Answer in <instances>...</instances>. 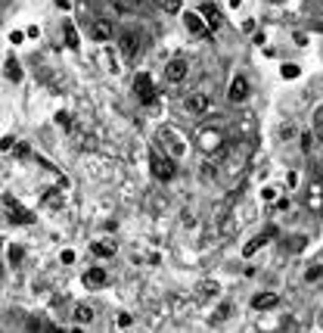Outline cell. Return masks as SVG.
Instances as JSON below:
<instances>
[{
	"label": "cell",
	"instance_id": "obj_27",
	"mask_svg": "<svg viewBox=\"0 0 323 333\" xmlns=\"http://www.w3.org/2000/svg\"><path fill=\"white\" fill-rule=\"evenodd\" d=\"M22 259V249H19V246H13V249H10V262H19Z\"/></svg>",
	"mask_w": 323,
	"mask_h": 333
},
{
	"label": "cell",
	"instance_id": "obj_19",
	"mask_svg": "<svg viewBox=\"0 0 323 333\" xmlns=\"http://www.w3.org/2000/svg\"><path fill=\"white\" fill-rule=\"evenodd\" d=\"M65 47H72V50H78V35H75V28H72V22H65Z\"/></svg>",
	"mask_w": 323,
	"mask_h": 333
},
{
	"label": "cell",
	"instance_id": "obj_15",
	"mask_svg": "<svg viewBox=\"0 0 323 333\" xmlns=\"http://www.w3.org/2000/svg\"><path fill=\"white\" fill-rule=\"evenodd\" d=\"M93 38H97V41H109V38H112L109 25L106 22H93Z\"/></svg>",
	"mask_w": 323,
	"mask_h": 333
},
{
	"label": "cell",
	"instance_id": "obj_9",
	"mask_svg": "<svg viewBox=\"0 0 323 333\" xmlns=\"http://www.w3.org/2000/svg\"><path fill=\"white\" fill-rule=\"evenodd\" d=\"M183 22H186V28H190V31H193V35H202V38H211V35H208V31H205V28H202V19H199V16H196V13H183Z\"/></svg>",
	"mask_w": 323,
	"mask_h": 333
},
{
	"label": "cell",
	"instance_id": "obj_11",
	"mask_svg": "<svg viewBox=\"0 0 323 333\" xmlns=\"http://www.w3.org/2000/svg\"><path fill=\"white\" fill-rule=\"evenodd\" d=\"M90 249H93V255H100V259H112V255H115V243H93Z\"/></svg>",
	"mask_w": 323,
	"mask_h": 333
},
{
	"label": "cell",
	"instance_id": "obj_30",
	"mask_svg": "<svg viewBox=\"0 0 323 333\" xmlns=\"http://www.w3.org/2000/svg\"><path fill=\"white\" fill-rule=\"evenodd\" d=\"M240 3H242V0H230V6H233V10H240Z\"/></svg>",
	"mask_w": 323,
	"mask_h": 333
},
{
	"label": "cell",
	"instance_id": "obj_25",
	"mask_svg": "<svg viewBox=\"0 0 323 333\" xmlns=\"http://www.w3.org/2000/svg\"><path fill=\"white\" fill-rule=\"evenodd\" d=\"M202 293H205V296L211 293V296H215V293H218V284H202Z\"/></svg>",
	"mask_w": 323,
	"mask_h": 333
},
{
	"label": "cell",
	"instance_id": "obj_13",
	"mask_svg": "<svg viewBox=\"0 0 323 333\" xmlns=\"http://www.w3.org/2000/svg\"><path fill=\"white\" fill-rule=\"evenodd\" d=\"M137 47H140V41L134 38V35H121V50H124L127 56H134V53H137Z\"/></svg>",
	"mask_w": 323,
	"mask_h": 333
},
{
	"label": "cell",
	"instance_id": "obj_5",
	"mask_svg": "<svg viewBox=\"0 0 323 333\" xmlns=\"http://www.w3.org/2000/svg\"><path fill=\"white\" fill-rule=\"evenodd\" d=\"M280 305V299H277V293H258L252 299V309H258V311H267V309H277Z\"/></svg>",
	"mask_w": 323,
	"mask_h": 333
},
{
	"label": "cell",
	"instance_id": "obj_21",
	"mask_svg": "<svg viewBox=\"0 0 323 333\" xmlns=\"http://www.w3.org/2000/svg\"><path fill=\"white\" fill-rule=\"evenodd\" d=\"M56 125L62 128V131H69V128H72V115L69 112H56Z\"/></svg>",
	"mask_w": 323,
	"mask_h": 333
},
{
	"label": "cell",
	"instance_id": "obj_17",
	"mask_svg": "<svg viewBox=\"0 0 323 333\" xmlns=\"http://www.w3.org/2000/svg\"><path fill=\"white\" fill-rule=\"evenodd\" d=\"M75 318H78L81 324H90L93 321V309L90 305H78V309H75Z\"/></svg>",
	"mask_w": 323,
	"mask_h": 333
},
{
	"label": "cell",
	"instance_id": "obj_14",
	"mask_svg": "<svg viewBox=\"0 0 323 333\" xmlns=\"http://www.w3.org/2000/svg\"><path fill=\"white\" fill-rule=\"evenodd\" d=\"M3 72H6V78H10V81H19V78H22V69H19V63H16L13 56L6 59V69H3Z\"/></svg>",
	"mask_w": 323,
	"mask_h": 333
},
{
	"label": "cell",
	"instance_id": "obj_3",
	"mask_svg": "<svg viewBox=\"0 0 323 333\" xmlns=\"http://www.w3.org/2000/svg\"><path fill=\"white\" fill-rule=\"evenodd\" d=\"M245 97H249V81H245V78H233L230 90H227V100H230V103H242Z\"/></svg>",
	"mask_w": 323,
	"mask_h": 333
},
{
	"label": "cell",
	"instance_id": "obj_16",
	"mask_svg": "<svg viewBox=\"0 0 323 333\" xmlns=\"http://www.w3.org/2000/svg\"><path fill=\"white\" fill-rule=\"evenodd\" d=\"M258 246H264V237H252V240L242 246V255H245V259H249V255H255V252H258Z\"/></svg>",
	"mask_w": 323,
	"mask_h": 333
},
{
	"label": "cell",
	"instance_id": "obj_8",
	"mask_svg": "<svg viewBox=\"0 0 323 333\" xmlns=\"http://www.w3.org/2000/svg\"><path fill=\"white\" fill-rule=\"evenodd\" d=\"M6 209H10V221H16V224H31V215L25 209H19L16 206V202L10 200V196H6Z\"/></svg>",
	"mask_w": 323,
	"mask_h": 333
},
{
	"label": "cell",
	"instance_id": "obj_1",
	"mask_svg": "<svg viewBox=\"0 0 323 333\" xmlns=\"http://www.w3.org/2000/svg\"><path fill=\"white\" fill-rule=\"evenodd\" d=\"M134 90H137V97H140L146 106L156 103V88H152V78H149L146 72H140L137 78H134Z\"/></svg>",
	"mask_w": 323,
	"mask_h": 333
},
{
	"label": "cell",
	"instance_id": "obj_10",
	"mask_svg": "<svg viewBox=\"0 0 323 333\" xmlns=\"http://www.w3.org/2000/svg\"><path fill=\"white\" fill-rule=\"evenodd\" d=\"M202 19H205L208 25H211V28H218V22H221V13H218V6H211V3H205V6H202Z\"/></svg>",
	"mask_w": 323,
	"mask_h": 333
},
{
	"label": "cell",
	"instance_id": "obj_31",
	"mask_svg": "<svg viewBox=\"0 0 323 333\" xmlns=\"http://www.w3.org/2000/svg\"><path fill=\"white\" fill-rule=\"evenodd\" d=\"M267 3H274V6H277V3H283V0H267Z\"/></svg>",
	"mask_w": 323,
	"mask_h": 333
},
{
	"label": "cell",
	"instance_id": "obj_29",
	"mask_svg": "<svg viewBox=\"0 0 323 333\" xmlns=\"http://www.w3.org/2000/svg\"><path fill=\"white\" fill-rule=\"evenodd\" d=\"M62 262H65V265H72V262H75V252H72V249H65V252H62Z\"/></svg>",
	"mask_w": 323,
	"mask_h": 333
},
{
	"label": "cell",
	"instance_id": "obj_28",
	"mask_svg": "<svg viewBox=\"0 0 323 333\" xmlns=\"http://www.w3.org/2000/svg\"><path fill=\"white\" fill-rule=\"evenodd\" d=\"M261 196H264V200H274L277 190H274V187H264V190H261Z\"/></svg>",
	"mask_w": 323,
	"mask_h": 333
},
{
	"label": "cell",
	"instance_id": "obj_26",
	"mask_svg": "<svg viewBox=\"0 0 323 333\" xmlns=\"http://www.w3.org/2000/svg\"><path fill=\"white\" fill-rule=\"evenodd\" d=\"M10 41H13V44H22L25 35H22V31H10Z\"/></svg>",
	"mask_w": 323,
	"mask_h": 333
},
{
	"label": "cell",
	"instance_id": "obj_18",
	"mask_svg": "<svg viewBox=\"0 0 323 333\" xmlns=\"http://www.w3.org/2000/svg\"><path fill=\"white\" fill-rule=\"evenodd\" d=\"M280 75H283L286 81H292V78H299V75H302V69H299V66H295V63H286L283 69H280Z\"/></svg>",
	"mask_w": 323,
	"mask_h": 333
},
{
	"label": "cell",
	"instance_id": "obj_22",
	"mask_svg": "<svg viewBox=\"0 0 323 333\" xmlns=\"http://www.w3.org/2000/svg\"><path fill=\"white\" fill-rule=\"evenodd\" d=\"M165 13H181V0H165Z\"/></svg>",
	"mask_w": 323,
	"mask_h": 333
},
{
	"label": "cell",
	"instance_id": "obj_6",
	"mask_svg": "<svg viewBox=\"0 0 323 333\" xmlns=\"http://www.w3.org/2000/svg\"><path fill=\"white\" fill-rule=\"evenodd\" d=\"M165 75H168V81H183L186 78V63L183 59H171V63H168V69H165Z\"/></svg>",
	"mask_w": 323,
	"mask_h": 333
},
{
	"label": "cell",
	"instance_id": "obj_24",
	"mask_svg": "<svg viewBox=\"0 0 323 333\" xmlns=\"http://www.w3.org/2000/svg\"><path fill=\"white\" fill-rule=\"evenodd\" d=\"M311 147H314V137H311V134H302V150L311 153Z\"/></svg>",
	"mask_w": 323,
	"mask_h": 333
},
{
	"label": "cell",
	"instance_id": "obj_12",
	"mask_svg": "<svg viewBox=\"0 0 323 333\" xmlns=\"http://www.w3.org/2000/svg\"><path fill=\"white\" fill-rule=\"evenodd\" d=\"M221 147V134L218 131H205L202 134V150H218Z\"/></svg>",
	"mask_w": 323,
	"mask_h": 333
},
{
	"label": "cell",
	"instance_id": "obj_4",
	"mask_svg": "<svg viewBox=\"0 0 323 333\" xmlns=\"http://www.w3.org/2000/svg\"><path fill=\"white\" fill-rule=\"evenodd\" d=\"M208 106H211L208 93H193V97L186 100V112H193V115H202V112H205Z\"/></svg>",
	"mask_w": 323,
	"mask_h": 333
},
{
	"label": "cell",
	"instance_id": "obj_20",
	"mask_svg": "<svg viewBox=\"0 0 323 333\" xmlns=\"http://www.w3.org/2000/svg\"><path fill=\"white\" fill-rule=\"evenodd\" d=\"M320 277H323V265H314V268L304 271V280H308V284H314V280H320Z\"/></svg>",
	"mask_w": 323,
	"mask_h": 333
},
{
	"label": "cell",
	"instance_id": "obj_23",
	"mask_svg": "<svg viewBox=\"0 0 323 333\" xmlns=\"http://www.w3.org/2000/svg\"><path fill=\"white\" fill-rule=\"evenodd\" d=\"M131 324H134V318H131L127 311H121V314H118V327H131Z\"/></svg>",
	"mask_w": 323,
	"mask_h": 333
},
{
	"label": "cell",
	"instance_id": "obj_2",
	"mask_svg": "<svg viewBox=\"0 0 323 333\" xmlns=\"http://www.w3.org/2000/svg\"><path fill=\"white\" fill-rule=\"evenodd\" d=\"M152 175H156L159 181H171L174 178V162L168 156H152Z\"/></svg>",
	"mask_w": 323,
	"mask_h": 333
},
{
	"label": "cell",
	"instance_id": "obj_7",
	"mask_svg": "<svg viewBox=\"0 0 323 333\" xmlns=\"http://www.w3.org/2000/svg\"><path fill=\"white\" fill-rule=\"evenodd\" d=\"M106 280H109V274H106V268H100V265L97 268H87V274H84V284L87 287H103Z\"/></svg>",
	"mask_w": 323,
	"mask_h": 333
}]
</instances>
